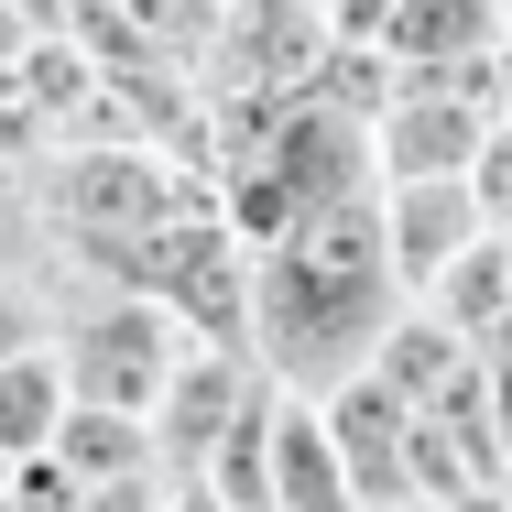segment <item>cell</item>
Segmentation results:
<instances>
[{
    "instance_id": "obj_9",
    "label": "cell",
    "mask_w": 512,
    "mask_h": 512,
    "mask_svg": "<svg viewBox=\"0 0 512 512\" xmlns=\"http://www.w3.org/2000/svg\"><path fill=\"white\" fill-rule=\"evenodd\" d=\"M33 349H55V295L0 284V360H33Z\"/></svg>"
},
{
    "instance_id": "obj_7",
    "label": "cell",
    "mask_w": 512,
    "mask_h": 512,
    "mask_svg": "<svg viewBox=\"0 0 512 512\" xmlns=\"http://www.w3.org/2000/svg\"><path fill=\"white\" fill-rule=\"evenodd\" d=\"M77 414V382H66V349H33V360H0V458H55Z\"/></svg>"
},
{
    "instance_id": "obj_11",
    "label": "cell",
    "mask_w": 512,
    "mask_h": 512,
    "mask_svg": "<svg viewBox=\"0 0 512 512\" xmlns=\"http://www.w3.org/2000/svg\"><path fill=\"white\" fill-rule=\"evenodd\" d=\"M447 512H512V502H502V480H480V491H458Z\"/></svg>"
},
{
    "instance_id": "obj_13",
    "label": "cell",
    "mask_w": 512,
    "mask_h": 512,
    "mask_svg": "<svg viewBox=\"0 0 512 512\" xmlns=\"http://www.w3.org/2000/svg\"><path fill=\"white\" fill-rule=\"evenodd\" d=\"M502 55H512V11H502Z\"/></svg>"
},
{
    "instance_id": "obj_1",
    "label": "cell",
    "mask_w": 512,
    "mask_h": 512,
    "mask_svg": "<svg viewBox=\"0 0 512 512\" xmlns=\"http://www.w3.org/2000/svg\"><path fill=\"white\" fill-rule=\"evenodd\" d=\"M393 316H404V284H393V251H382V197L306 218L251 273V349L295 382V404L360 382L371 349L393 338Z\"/></svg>"
},
{
    "instance_id": "obj_10",
    "label": "cell",
    "mask_w": 512,
    "mask_h": 512,
    "mask_svg": "<svg viewBox=\"0 0 512 512\" xmlns=\"http://www.w3.org/2000/svg\"><path fill=\"white\" fill-rule=\"evenodd\" d=\"M469 186H480V218L512 240V131H491V153H480V175H469Z\"/></svg>"
},
{
    "instance_id": "obj_12",
    "label": "cell",
    "mask_w": 512,
    "mask_h": 512,
    "mask_svg": "<svg viewBox=\"0 0 512 512\" xmlns=\"http://www.w3.org/2000/svg\"><path fill=\"white\" fill-rule=\"evenodd\" d=\"M371 512H447V502H371Z\"/></svg>"
},
{
    "instance_id": "obj_5",
    "label": "cell",
    "mask_w": 512,
    "mask_h": 512,
    "mask_svg": "<svg viewBox=\"0 0 512 512\" xmlns=\"http://www.w3.org/2000/svg\"><path fill=\"white\" fill-rule=\"evenodd\" d=\"M491 240V218H480V186H382V251H393V284H404V306H425L469 251Z\"/></svg>"
},
{
    "instance_id": "obj_2",
    "label": "cell",
    "mask_w": 512,
    "mask_h": 512,
    "mask_svg": "<svg viewBox=\"0 0 512 512\" xmlns=\"http://www.w3.org/2000/svg\"><path fill=\"white\" fill-rule=\"evenodd\" d=\"M55 349H66V382H77L88 414H142V425L175 393V371L197 360V338L131 284H99L77 316H55Z\"/></svg>"
},
{
    "instance_id": "obj_8",
    "label": "cell",
    "mask_w": 512,
    "mask_h": 512,
    "mask_svg": "<svg viewBox=\"0 0 512 512\" xmlns=\"http://www.w3.org/2000/svg\"><path fill=\"white\" fill-rule=\"evenodd\" d=\"M55 251H66L55 207L33 197V175H22V164H0V284H33Z\"/></svg>"
},
{
    "instance_id": "obj_3",
    "label": "cell",
    "mask_w": 512,
    "mask_h": 512,
    "mask_svg": "<svg viewBox=\"0 0 512 512\" xmlns=\"http://www.w3.org/2000/svg\"><path fill=\"white\" fill-rule=\"evenodd\" d=\"M371 153H382V186H469L491 153V109L447 88H404L371 120Z\"/></svg>"
},
{
    "instance_id": "obj_6",
    "label": "cell",
    "mask_w": 512,
    "mask_h": 512,
    "mask_svg": "<svg viewBox=\"0 0 512 512\" xmlns=\"http://www.w3.org/2000/svg\"><path fill=\"white\" fill-rule=\"evenodd\" d=\"M273 512H371L338 436H327V404H295V393L273 414Z\"/></svg>"
},
{
    "instance_id": "obj_4",
    "label": "cell",
    "mask_w": 512,
    "mask_h": 512,
    "mask_svg": "<svg viewBox=\"0 0 512 512\" xmlns=\"http://www.w3.org/2000/svg\"><path fill=\"white\" fill-rule=\"evenodd\" d=\"M251 404H262V382L240 371V349H197V360L175 371V393L153 404V458H164V480H207Z\"/></svg>"
}]
</instances>
